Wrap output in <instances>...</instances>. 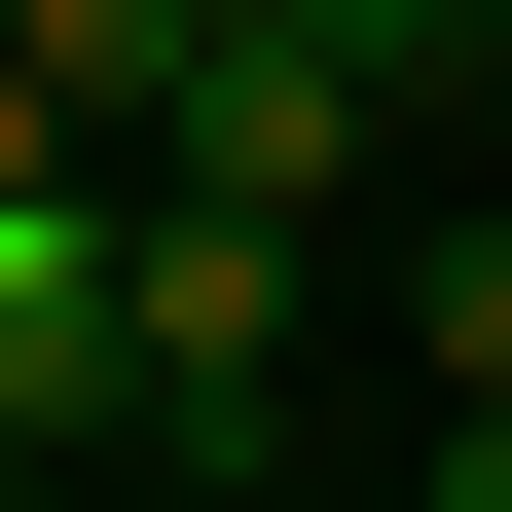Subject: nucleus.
Wrapping results in <instances>:
<instances>
[{
	"instance_id": "nucleus-1",
	"label": "nucleus",
	"mask_w": 512,
	"mask_h": 512,
	"mask_svg": "<svg viewBox=\"0 0 512 512\" xmlns=\"http://www.w3.org/2000/svg\"><path fill=\"white\" fill-rule=\"evenodd\" d=\"M110 293H147V439H183V512H220L256 439H293V293H330V256L220 220V183H110Z\"/></svg>"
},
{
	"instance_id": "nucleus-2",
	"label": "nucleus",
	"mask_w": 512,
	"mask_h": 512,
	"mask_svg": "<svg viewBox=\"0 0 512 512\" xmlns=\"http://www.w3.org/2000/svg\"><path fill=\"white\" fill-rule=\"evenodd\" d=\"M110 183H220V220H293V256H330L366 183H439V147H403V110L330 74V37H256V0H220V37H183V110H147Z\"/></svg>"
},
{
	"instance_id": "nucleus-3",
	"label": "nucleus",
	"mask_w": 512,
	"mask_h": 512,
	"mask_svg": "<svg viewBox=\"0 0 512 512\" xmlns=\"http://www.w3.org/2000/svg\"><path fill=\"white\" fill-rule=\"evenodd\" d=\"M403 330H439V403H512V183H439V220H403Z\"/></svg>"
},
{
	"instance_id": "nucleus-4",
	"label": "nucleus",
	"mask_w": 512,
	"mask_h": 512,
	"mask_svg": "<svg viewBox=\"0 0 512 512\" xmlns=\"http://www.w3.org/2000/svg\"><path fill=\"white\" fill-rule=\"evenodd\" d=\"M37 220H110V110L37 74V37H0V256H37Z\"/></svg>"
},
{
	"instance_id": "nucleus-5",
	"label": "nucleus",
	"mask_w": 512,
	"mask_h": 512,
	"mask_svg": "<svg viewBox=\"0 0 512 512\" xmlns=\"http://www.w3.org/2000/svg\"><path fill=\"white\" fill-rule=\"evenodd\" d=\"M439 512H512V403H439Z\"/></svg>"
}]
</instances>
